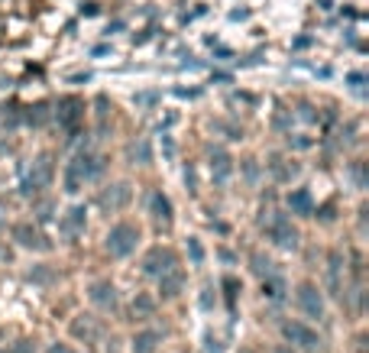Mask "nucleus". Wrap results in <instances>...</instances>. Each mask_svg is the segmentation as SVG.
I'll return each instance as SVG.
<instances>
[{
  "label": "nucleus",
  "instance_id": "nucleus-12",
  "mask_svg": "<svg viewBox=\"0 0 369 353\" xmlns=\"http://www.w3.org/2000/svg\"><path fill=\"white\" fill-rule=\"evenodd\" d=\"M181 289H185V272H181L179 266L169 269L166 276L159 279V295H162V299H175Z\"/></svg>",
  "mask_w": 369,
  "mask_h": 353
},
{
  "label": "nucleus",
  "instance_id": "nucleus-21",
  "mask_svg": "<svg viewBox=\"0 0 369 353\" xmlns=\"http://www.w3.org/2000/svg\"><path fill=\"white\" fill-rule=\"evenodd\" d=\"M137 311L139 314H152V301H149L146 295H139V299L133 301V314H137Z\"/></svg>",
  "mask_w": 369,
  "mask_h": 353
},
{
  "label": "nucleus",
  "instance_id": "nucleus-15",
  "mask_svg": "<svg viewBox=\"0 0 369 353\" xmlns=\"http://www.w3.org/2000/svg\"><path fill=\"white\" fill-rule=\"evenodd\" d=\"M230 156H227V150H214L211 152V172L217 182H227V175H230Z\"/></svg>",
  "mask_w": 369,
  "mask_h": 353
},
{
  "label": "nucleus",
  "instance_id": "nucleus-18",
  "mask_svg": "<svg viewBox=\"0 0 369 353\" xmlns=\"http://www.w3.org/2000/svg\"><path fill=\"white\" fill-rule=\"evenodd\" d=\"M81 227H85V211H81V208H72V211H68V217H65V230L74 236Z\"/></svg>",
  "mask_w": 369,
  "mask_h": 353
},
{
  "label": "nucleus",
  "instance_id": "nucleus-25",
  "mask_svg": "<svg viewBox=\"0 0 369 353\" xmlns=\"http://www.w3.org/2000/svg\"><path fill=\"white\" fill-rule=\"evenodd\" d=\"M275 353H288V347H279V350H275Z\"/></svg>",
  "mask_w": 369,
  "mask_h": 353
},
{
  "label": "nucleus",
  "instance_id": "nucleus-10",
  "mask_svg": "<svg viewBox=\"0 0 369 353\" xmlns=\"http://www.w3.org/2000/svg\"><path fill=\"white\" fill-rule=\"evenodd\" d=\"M340 272H343V256H340L337 250H330V256H327V289H330L334 299H340V292H343Z\"/></svg>",
  "mask_w": 369,
  "mask_h": 353
},
{
  "label": "nucleus",
  "instance_id": "nucleus-16",
  "mask_svg": "<svg viewBox=\"0 0 369 353\" xmlns=\"http://www.w3.org/2000/svg\"><path fill=\"white\" fill-rule=\"evenodd\" d=\"M72 334L78 341L91 343V341H97V324L91 321V318H78V321H72Z\"/></svg>",
  "mask_w": 369,
  "mask_h": 353
},
{
  "label": "nucleus",
  "instance_id": "nucleus-7",
  "mask_svg": "<svg viewBox=\"0 0 369 353\" xmlns=\"http://www.w3.org/2000/svg\"><path fill=\"white\" fill-rule=\"evenodd\" d=\"M13 240L20 246H26V250H49V240L43 236V230L39 227H32L30 221H20V224H13Z\"/></svg>",
  "mask_w": 369,
  "mask_h": 353
},
{
  "label": "nucleus",
  "instance_id": "nucleus-8",
  "mask_svg": "<svg viewBox=\"0 0 369 353\" xmlns=\"http://www.w3.org/2000/svg\"><path fill=\"white\" fill-rule=\"evenodd\" d=\"M127 201H130V185H123V182L107 185L104 192L97 194V204L104 208L107 214H114V211H123V208H127Z\"/></svg>",
  "mask_w": 369,
  "mask_h": 353
},
{
  "label": "nucleus",
  "instance_id": "nucleus-13",
  "mask_svg": "<svg viewBox=\"0 0 369 353\" xmlns=\"http://www.w3.org/2000/svg\"><path fill=\"white\" fill-rule=\"evenodd\" d=\"M159 343H162V334L159 331H139L133 337V353H156Z\"/></svg>",
  "mask_w": 369,
  "mask_h": 353
},
{
  "label": "nucleus",
  "instance_id": "nucleus-11",
  "mask_svg": "<svg viewBox=\"0 0 369 353\" xmlns=\"http://www.w3.org/2000/svg\"><path fill=\"white\" fill-rule=\"evenodd\" d=\"M149 214H152V221H156V224L169 227L172 224V201L162 192H152V194H149Z\"/></svg>",
  "mask_w": 369,
  "mask_h": 353
},
{
  "label": "nucleus",
  "instance_id": "nucleus-24",
  "mask_svg": "<svg viewBox=\"0 0 369 353\" xmlns=\"http://www.w3.org/2000/svg\"><path fill=\"white\" fill-rule=\"evenodd\" d=\"M49 353H72V350H68V347H59V343H55V347H52Z\"/></svg>",
  "mask_w": 369,
  "mask_h": 353
},
{
  "label": "nucleus",
  "instance_id": "nucleus-9",
  "mask_svg": "<svg viewBox=\"0 0 369 353\" xmlns=\"http://www.w3.org/2000/svg\"><path fill=\"white\" fill-rule=\"evenodd\" d=\"M88 299L94 301L97 308H114V305H117V289H114V282H110V279H97L94 285L88 289Z\"/></svg>",
  "mask_w": 369,
  "mask_h": 353
},
{
  "label": "nucleus",
  "instance_id": "nucleus-14",
  "mask_svg": "<svg viewBox=\"0 0 369 353\" xmlns=\"http://www.w3.org/2000/svg\"><path fill=\"white\" fill-rule=\"evenodd\" d=\"M288 208H292L295 214L308 217V214H311V211H315V201H311V192H308V188H298V192H292V194H288Z\"/></svg>",
  "mask_w": 369,
  "mask_h": 353
},
{
  "label": "nucleus",
  "instance_id": "nucleus-5",
  "mask_svg": "<svg viewBox=\"0 0 369 353\" xmlns=\"http://www.w3.org/2000/svg\"><path fill=\"white\" fill-rule=\"evenodd\" d=\"M81 120H85V101H78V97H62V101H59V123H62L68 133H78Z\"/></svg>",
  "mask_w": 369,
  "mask_h": 353
},
{
  "label": "nucleus",
  "instance_id": "nucleus-17",
  "mask_svg": "<svg viewBox=\"0 0 369 353\" xmlns=\"http://www.w3.org/2000/svg\"><path fill=\"white\" fill-rule=\"evenodd\" d=\"M282 292H285V279L282 276H266V282H263V295H269V299H282Z\"/></svg>",
  "mask_w": 369,
  "mask_h": 353
},
{
  "label": "nucleus",
  "instance_id": "nucleus-20",
  "mask_svg": "<svg viewBox=\"0 0 369 353\" xmlns=\"http://www.w3.org/2000/svg\"><path fill=\"white\" fill-rule=\"evenodd\" d=\"M269 169H272V175L279 179V182H288V179L295 175V165H285V159H272L269 162Z\"/></svg>",
  "mask_w": 369,
  "mask_h": 353
},
{
  "label": "nucleus",
  "instance_id": "nucleus-2",
  "mask_svg": "<svg viewBox=\"0 0 369 353\" xmlns=\"http://www.w3.org/2000/svg\"><path fill=\"white\" fill-rule=\"evenodd\" d=\"M282 334L288 343H295L301 350H317L321 347V337H317L315 327H308L305 321H285L282 324Z\"/></svg>",
  "mask_w": 369,
  "mask_h": 353
},
{
  "label": "nucleus",
  "instance_id": "nucleus-6",
  "mask_svg": "<svg viewBox=\"0 0 369 353\" xmlns=\"http://www.w3.org/2000/svg\"><path fill=\"white\" fill-rule=\"evenodd\" d=\"M298 308L305 311L308 318H324V299H321V292H317V285H311V282H301L298 285Z\"/></svg>",
  "mask_w": 369,
  "mask_h": 353
},
{
  "label": "nucleus",
  "instance_id": "nucleus-4",
  "mask_svg": "<svg viewBox=\"0 0 369 353\" xmlns=\"http://www.w3.org/2000/svg\"><path fill=\"white\" fill-rule=\"evenodd\" d=\"M169 269H175V253H172L169 246H156V250H149L146 256H143V272L146 276L162 279Z\"/></svg>",
  "mask_w": 369,
  "mask_h": 353
},
{
  "label": "nucleus",
  "instance_id": "nucleus-1",
  "mask_svg": "<svg viewBox=\"0 0 369 353\" xmlns=\"http://www.w3.org/2000/svg\"><path fill=\"white\" fill-rule=\"evenodd\" d=\"M137 243H139V227L130 224V221H120L117 227H110V234H107V240H104L107 253L117 259L130 256V253L137 250Z\"/></svg>",
  "mask_w": 369,
  "mask_h": 353
},
{
  "label": "nucleus",
  "instance_id": "nucleus-22",
  "mask_svg": "<svg viewBox=\"0 0 369 353\" xmlns=\"http://www.w3.org/2000/svg\"><path fill=\"white\" fill-rule=\"evenodd\" d=\"M191 256H195V263H201V256H204V253H201V243H198V240H191Z\"/></svg>",
  "mask_w": 369,
  "mask_h": 353
},
{
  "label": "nucleus",
  "instance_id": "nucleus-3",
  "mask_svg": "<svg viewBox=\"0 0 369 353\" xmlns=\"http://www.w3.org/2000/svg\"><path fill=\"white\" fill-rule=\"evenodd\" d=\"M266 234L272 236V243L282 246V250H295L298 246V230L292 227V221L285 214H275L272 221H269V227H266Z\"/></svg>",
  "mask_w": 369,
  "mask_h": 353
},
{
  "label": "nucleus",
  "instance_id": "nucleus-19",
  "mask_svg": "<svg viewBox=\"0 0 369 353\" xmlns=\"http://www.w3.org/2000/svg\"><path fill=\"white\" fill-rule=\"evenodd\" d=\"M250 263H253V272H256V276H272V259H269V256H266L263 259V253H250Z\"/></svg>",
  "mask_w": 369,
  "mask_h": 353
},
{
  "label": "nucleus",
  "instance_id": "nucleus-23",
  "mask_svg": "<svg viewBox=\"0 0 369 353\" xmlns=\"http://www.w3.org/2000/svg\"><path fill=\"white\" fill-rule=\"evenodd\" d=\"M32 350V347H30V341H20V347H17V350H13V353H30Z\"/></svg>",
  "mask_w": 369,
  "mask_h": 353
}]
</instances>
